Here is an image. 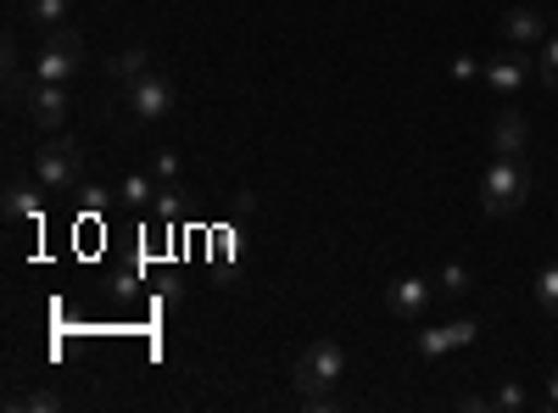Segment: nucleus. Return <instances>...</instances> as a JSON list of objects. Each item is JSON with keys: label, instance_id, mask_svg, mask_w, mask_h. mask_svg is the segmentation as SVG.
Segmentation results:
<instances>
[{"label": "nucleus", "instance_id": "12", "mask_svg": "<svg viewBox=\"0 0 558 413\" xmlns=\"http://www.w3.org/2000/svg\"><path fill=\"white\" fill-rule=\"evenodd\" d=\"M146 73H151V57L140 51V45H129V51H118V57L107 62V78H112V84H123V89H129L134 78H146Z\"/></svg>", "mask_w": 558, "mask_h": 413}, {"label": "nucleus", "instance_id": "7", "mask_svg": "<svg viewBox=\"0 0 558 413\" xmlns=\"http://www.w3.org/2000/svg\"><path fill=\"white\" fill-rule=\"evenodd\" d=\"M525 141H531V118L520 107H497V118H492V151L497 157H520Z\"/></svg>", "mask_w": 558, "mask_h": 413}, {"label": "nucleus", "instance_id": "5", "mask_svg": "<svg viewBox=\"0 0 558 413\" xmlns=\"http://www.w3.org/2000/svg\"><path fill=\"white\" fill-rule=\"evenodd\" d=\"M123 107H129V123H157L173 112V78L162 73H146V78H134L123 89Z\"/></svg>", "mask_w": 558, "mask_h": 413}, {"label": "nucleus", "instance_id": "15", "mask_svg": "<svg viewBox=\"0 0 558 413\" xmlns=\"http://www.w3.org/2000/svg\"><path fill=\"white\" fill-rule=\"evenodd\" d=\"M7 408H23V413H57V408H62V397L39 386V391H23V397H12Z\"/></svg>", "mask_w": 558, "mask_h": 413}, {"label": "nucleus", "instance_id": "8", "mask_svg": "<svg viewBox=\"0 0 558 413\" xmlns=\"http://www.w3.org/2000/svg\"><path fill=\"white\" fill-rule=\"evenodd\" d=\"M430 296H436V286H430V280H418V274H408V280H397V286L386 291V307H391L397 318H408V325H413V318L430 307Z\"/></svg>", "mask_w": 558, "mask_h": 413}, {"label": "nucleus", "instance_id": "11", "mask_svg": "<svg viewBox=\"0 0 558 413\" xmlns=\"http://www.w3.org/2000/svg\"><path fill=\"white\" fill-rule=\"evenodd\" d=\"M502 34L531 51V45H547V17L531 12V7H520V12H508V17H502Z\"/></svg>", "mask_w": 558, "mask_h": 413}, {"label": "nucleus", "instance_id": "1", "mask_svg": "<svg viewBox=\"0 0 558 413\" xmlns=\"http://www.w3.org/2000/svg\"><path fill=\"white\" fill-rule=\"evenodd\" d=\"M341 375H347V347L341 341L318 336V341L302 347V357H296V391H302V402L330 408V391L341 386Z\"/></svg>", "mask_w": 558, "mask_h": 413}, {"label": "nucleus", "instance_id": "4", "mask_svg": "<svg viewBox=\"0 0 558 413\" xmlns=\"http://www.w3.org/2000/svg\"><path fill=\"white\" fill-rule=\"evenodd\" d=\"M84 62V34L78 28H51V39H45V51L34 57V78L39 84H68Z\"/></svg>", "mask_w": 558, "mask_h": 413}, {"label": "nucleus", "instance_id": "10", "mask_svg": "<svg viewBox=\"0 0 558 413\" xmlns=\"http://www.w3.org/2000/svg\"><path fill=\"white\" fill-rule=\"evenodd\" d=\"M525 73H531V57L520 51V45H514V51H502V57H492V62H486V84L497 89V96H514V89L525 84Z\"/></svg>", "mask_w": 558, "mask_h": 413}, {"label": "nucleus", "instance_id": "2", "mask_svg": "<svg viewBox=\"0 0 558 413\" xmlns=\"http://www.w3.org/2000/svg\"><path fill=\"white\" fill-rule=\"evenodd\" d=\"M531 196V173L520 157H497L481 179V212L486 218H508V212H520Z\"/></svg>", "mask_w": 558, "mask_h": 413}, {"label": "nucleus", "instance_id": "6", "mask_svg": "<svg viewBox=\"0 0 558 413\" xmlns=\"http://www.w3.org/2000/svg\"><path fill=\"white\" fill-rule=\"evenodd\" d=\"M28 118H34V129L57 134V129L68 123V84H39V78H34V89H28Z\"/></svg>", "mask_w": 558, "mask_h": 413}, {"label": "nucleus", "instance_id": "3", "mask_svg": "<svg viewBox=\"0 0 558 413\" xmlns=\"http://www.w3.org/2000/svg\"><path fill=\"white\" fill-rule=\"evenodd\" d=\"M78 173H84V151H78V141H68V134H57V141H45V146L34 151V179H39L51 196L78 191Z\"/></svg>", "mask_w": 558, "mask_h": 413}, {"label": "nucleus", "instance_id": "19", "mask_svg": "<svg viewBox=\"0 0 558 413\" xmlns=\"http://www.w3.org/2000/svg\"><path fill=\"white\" fill-rule=\"evenodd\" d=\"M7 218H39V202H34V191L12 185V191H7Z\"/></svg>", "mask_w": 558, "mask_h": 413}, {"label": "nucleus", "instance_id": "23", "mask_svg": "<svg viewBox=\"0 0 558 413\" xmlns=\"http://www.w3.org/2000/svg\"><path fill=\"white\" fill-rule=\"evenodd\" d=\"M78 196H84V212H101V207H107V191H101V185H84Z\"/></svg>", "mask_w": 558, "mask_h": 413}, {"label": "nucleus", "instance_id": "21", "mask_svg": "<svg viewBox=\"0 0 558 413\" xmlns=\"http://www.w3.org/2000/svg\"><path fill=\"white\" fill-rule=\"evenodd\" d=\"M179 212H184L179 191H173V185H162V191H157V218H179Z\"/></svg>", "mask_w": 558, "mask_h": 413}, {"label": "nucleus", "instance_id": "14", "mask_svg": "<svg viewBox=\"0 0 558 413\" xmlns=\"http://www.w3.org/2000/svg\"><path fill=\"white\" fill-rule=\"evenodd\" d=\"M470 286H475V274L463 268V263H447V268H441V280H436L441 296H470Z\"/></svg>", "mask_w": 558, "mask_h": 413}, {"label": "nucleus", "instance_id": "16", "mask_svg": "<svg viewBox=\"0 0 558 413\" xmlns=\"http://www.w3.org/2000/svg\"><path fill=\"white\" fill-rule=\"evenodd\" d=\"M28 17H34L39 28H62V17H68V0H28Z\"/></svg>", "mask_w": 558, "mask_h": 413}, {"label": "nucleus", "instance_id": "24", "mask_svg": "<svg viewBox=\"0 0 558 413\" xmlns=\"http://www.w3.org/2000/svg\"><path fill=\"white\" fill-rule=\"evenodd\" d=\"M542 402H547V408H558V369L547 375V397H542Z\"/></svg>", "mask_w": 558, "mask_h": 413}, {"label": "nucleus", "instance_id": "18", "mask_svg": "<svg viewBox=\"0 0 558 413\" xmlns=\"http://www.w3.org/2000/svg\"><path fill=\"white\" fill-rule=\"evenodd\" d=\"M492 408H502V413H520V408H531V391H525L520 380H508V386H497V391H492Z\"/></svg>", "mask_w": 558, "mask_h": 413}, {"label": "nucleus", "instance_id": "9", "mask_svg": "<svg viewBox=\"0 0 558 413\" xmlns=\"http://www.w3.org/2000/svg\"><path fill=\"white\" fill-rule=\"evenodd\" d=\"M475 336H481L475 318H452V325H441V330H418V352H425V357H441V352L470 347Z\"/></svg>", "mask_w": 558, "mask_h": 413}, {"label": "nucleus", "instance_id": "13", "mask_svg": "<svg viewBox=\"0 0 558 413\" xmlns=\"http://www.w3.org/2000/svg\"><path fill=\"white\" fill-rule=\"evenodd\" d=\"M536 307H542L547 318H558V263H547V268L536 274Z\"/></svg>", "mask_w": 558, "mask_h": 413}, {"label": "nucleus", "instance_id": "22", "mask_svg": "<svg viewBox=\"0 0 558 413\" xmlns=\"http://www.w3.org/2000/svg\"><path fill=\"white\" fill-rule=\"evenodd\" d=\"M151 173H157V185H173V179H179V157H173V151H162Z\"/></svg>", "mask_w": 558, "mask_h": 413}, {"label": "nucleus", "instance_id": "20", "mask_svg": "<svg viewBox=\"0 0 558 413\" xmlns=\"http://www.w3.org/2000/svg\"><path fill=\"white\" fill-rule=\"evenodd\" d=\"M536 73H542V84H547V89H558V34H547V45H542V62H536Z\"/></svg>", "mask_w": 558, "mask_h": 413}, {"label": "nucleus", "instance_id": "17", "mask_svg": "<svg viewBox=\"0 0 558 413\" xmlns=\"http://www.w3.org/2000/svg\"><path fill=\"white\" fill-rule=\"evenodd\" d=\"M151 179H157V173H151ZM151 179H146V173H129V179H123V207H146V202L157 196Z\"/></svg>", "mask_w": 558, "mask_h": 413}]
</instances>
